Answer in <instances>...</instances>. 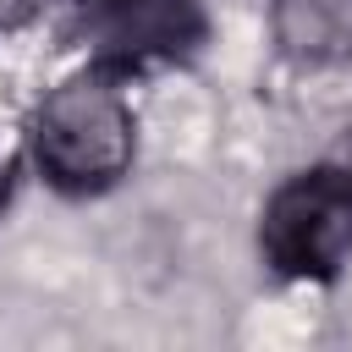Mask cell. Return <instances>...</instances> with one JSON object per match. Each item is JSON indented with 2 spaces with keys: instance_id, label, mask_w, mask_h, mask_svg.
Listing matches in <instances>:
<instances>
[{
  "instance_id": "obj_1",
  "label": "cell",
  "mask_w": 352,
  "mask_h": 352,
  "mask_svg": "<svg viewBox=\"0 0 352 352\" xmlns=\"http://www.w3.org/2000/svg\"><path fill=\"white\" fill-rule=\"evenodd\" d=\"M138 154V116L110 72H77L33 116V160L60 192H99L126 176Z\"/></svg>"
},
{
  "instance_id": "obj_5",
  "label": "cell",
  "mask_w": 352,
  "mask_h": 352,
  "mask_svg": "<svg viewBox=\"0 0 352 352\" xmlns=\"http://www.w3.org/2000/svg\"><path fill=\"white\" fill-rule=\"evenodd\" d=\"M11 170H16V165H11V154L0 148V204H6V192H11Z\"/></svg>"
},
{
  "instance_id": "obj_2",
  "label": "cell",
  "mask_w": 352,
  "mask_h": 352,
  "mask_svg": "<svg viewBox=\"0 0 352 352\" xmlns=\"http://www.w3.org/2000/svg\"><path fill=\"white\" fill-rule=\"evenodd\" d=\"M270 270L292 280H324L352 258V170L319 165L280 182L258 220Z\"/></svg>"
},
{
  "instance_id": "obj_3",
  "label": "cell",
  "mask_w": 352,
  "mask_h": 352,
  "mask_svg": "<svg viewBox=\"0 0 352 352\" xmlns=\"http://www.w3.org/2000/svg\"><path fill=\"white\" fill-rule=\"evenodd\" d=\"M270 28L297 66L352 60V0H270Z\"/></svg>"
},
{
  "instance_id": "obj_6",
  "label": "cell",
  "mask_w": 352,
  "mask_h": 352,
  "mask_svg": "<svg viewBox=\"0 0 352 352\" xmlns=\"http://www.w3.org/2000/svg\"><path fill=\"white\" fill-rule=\"evenodd\" d=\"M33 0H0V22H11V16H22Z\"/></svg>"
},
{
  "instance_id": "obj_7",
  "label": "cell",
  "mask_w": 352,
  "mask_h": 352,
  "mask_svg": "<svg viewBox=\"0 0 352 352\" xmlns=\"http://www.w3.org/2000/svg\"><path fill=\"white\" fill-rule=\"evenodd\" d=\"M346 170H352V165H346Z\"/></svg>"
},
{
  "instance_id": "obj_4",
  "label": "cell",
  "mask_w": 352,
  "mask_h": 352,
  "mask_svg": "<svg viewBox=\"0 0 352 352\" xmlns=\"http://www.w3.org/2000/svg\"><path fill=\"white\" fill-rule=\"evenodd\" d=\"M94 6L132 44H165V50H176L187 38V0H94Z\"/></svg>"
}]
</instances>
